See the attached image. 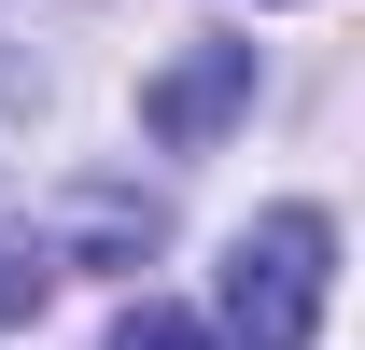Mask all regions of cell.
<instances>
[{"instance_id":"obj_1","label":"cell","mask_w":365,"mask_h":350,"mask_svg":"<svg viewBox=\"0 0 365 350\" xmlns=\"http://www.w3.org/2000/svg\"><path fill=\"white\" fill-rule=\"evenodd\" d=\"M323 266H337V224L323 211L239 224V253H225V336L239 350H309L323 336Z\"/></svg>"},{"instance_id":"obj_2","label":"cell","mask_w":365,"mask_h":350,"mask_svg":"<svg viewBox=\"0 0 365 350\" xmlns=\"http://www.w3.org/2000/svg\"><path fill=\"white\" fill-rule=\"evenodd\" d=\"M239 98H253V43H211V56H182L169 85L140 98V127H155V140H211Z\"/></svg>"},{"instance_id":"obj_3","label":"cell","mask_w":365,"mask_h":350,"mask_svg":"<svg viewBox=\"0 0 365 350\" xmlns=\"http://www.w3.org/2000/svg\"><path fill=\"white\" fill-rule=\"evenodd\" d=\"M113 350H239V336H225V322H182V308H127Z\"/></svg>"}]
</instances>
